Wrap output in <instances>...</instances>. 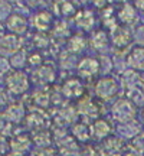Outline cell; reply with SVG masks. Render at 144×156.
<instances>
[{"mask_svg": "<svg viewBox=\"0 0 144 156\" xmlns=\"http://www.w3.org/2000/svg\"><path fill=\"white\" fill-rule=\"evenodd\" d=\"M5 84L7 93L13 95H23L30 87V80L26 73L20 69H12L5 77Z\"/></svg>", "mask_w": 144, "mask_h": 156, "instance_id": "6da1fadb", "label": "cell"}, {"mask_svg": "<svg viewBox=\"0 0 144 156\" xmlns=\"http://www.w3.org/2000/svg\"><path fill=\"white\" fill-rule=\"evenodd\" d=\"M111 114L114 117V120L120 124L130 123L135 120L137 107L130 98H118L111 107Z\"/></svg>", "mask_w": 144, "mask_h": 156, "instance_id": "7a4b0ae2", "label": "cell"}, {"mask_svg": "<svg viewBox=\"0 0 144 156\" xmlns=\"http://www.w3.org/2000/svg\"><path fill=\"white\" fill-rule=\"evenodd\" d=\"M94 91L101 100H111L118 93V83L112 77H102L97 81Z\"/></svg>", "mask_w": 144, "mask_h": 156, "instance_id": "3957f363", "label": "cell"}, {"mask_svg": "<svg viewBox=\"0 0 144 156\" xmlns=\"http://www.w3.org/2000/svg\"><path fill=\"white\" fill-rule=\"evenodd\" d=\"M23 45V39L19 36V35L15 34H5L2 38H0V52L5 55H15L16 52H19Z\"/></svg>", "mask_w": 144, "mask_h": 156, "instance_id": "277c9868", "label": "cell"}, {"mask_svg": "<svg viewBox=\"0 0 144 156\" xmlns=\"http://www.w3.org/2000/svg\"><path fill=\"white\" fill-rule=\"evenodd\" d=\"M77 69H78V74L84 78L95 77L101 71L100 59L94 58V56H85L82 59H79V62H78V65H77Z\"/></svg>", "mask_w": 144, "mask_h": 156, "instance_id": "5b68a950", "label": "cell"}, {"mask_svg": "<svg viewBox=\"0 0 144 156\" xmlns=\"http://www.w3.org/2000/svg\"><path fill=\"white\" fill-rule=\"evenodd\" d=\"M32 78H33V83L38 84V85H48V84H52L56 80V71L53 67L42 64L38 68H35Z\"/></svg>", "mask_w": 144, "mask_h": 156, "instance_id": "8992f818", "label": "cell"}, {"mask_svg": "<svg viewBox=\"0 0 144 156\" xmlns=\"http://www.w3.org/2000/svg\"><path fill=\"white\" fill-rule=\"evenodd\" d=\"M77 112L79 113L81 116L87 117V119H94V120H97V119H98V114H100V107H98V104H97L91 97L84 95L82 98L78 101Z\"/></svg>", "mask_w": 144, "mask_h": 156, "instance_id": "52a82bcc", "label": "cell"}, {"mask_svg": "<svg viewBox=\"0 0 144 156\" xmlns=\"http://www.w3.org/2000/svg\"><path fill=\"white\" fill-rule=\"evenodd\" d=\"M62 94L65 95L69 100L74 98H82L84 97V85L81 83V80L78 78H69L67 80L63 85H62Z\"/></svg>", "mask_w": 144, "mask_h": 156, "instance_id": "ba28073f", "label": "cell"}, {"mask_svg": "<svg viewBox=\"0 0 144 156\" xmlns=\"http://www.w3.org/2000/svg\"><path fill=\"white\" fill-rule=\"evenodd\" d=\"M111 132H112V127H111L110 122L105 119H97L91 124V137H94L95 140L108 139Z\"/></svg>", "mask_w": 144, "mask_h": 156, "instance_id": "9c48e42d", "label": "cell"}, {"mask_svg": "<svg viewBox=\"0 0 144 156\" xmlns=\"http://www.w3.org/2000/svg\"><path fill=\"white\" fill-rule=\"evenodd\" d=\"M6 28L10 30V34L20 35L28 30V19L23 17V15L19 13H12L10 17L6 20Z\"/></svg>", "mask_w": 144, "mask_h": 156, "instance_id": "30bf717a", "label": "cell"}, {"mask_svg": "<svg viewBox=\"0 0 144 156\" xmlns=\"http://www.w3.org/2000/svg\"><path fill=\"white\" fill-rule=\"evenodd\" d=\"M3 116L9 123H20L26 117L25 116V107L20 103H12L6 107Z\"/></svg>", "mask_w": 144, "mask_h": 156, "instance_id": "8fae6325", "label": "cell"}, {"mask_svg": "<svg viewBox=\"0 0 144 156\" xmlns=\"http://www.w3.org/2000/svg\"><path fill=\"white\" fill-rule=\"evenodd\" d=\"M30 137H29L28 134H16L13 139L10 140V146L12 149V153H15V155H23V153H26L29 151V147H30Z\"/></svg>", "mask_w": 144, "mask_h": 156, "instance_id": "7c38bea8", "label": "cell"}, {"mask_svg": "<svg viewBox=\"0 0 144 156\" xmlns=\"http://www.w3.org/2000/svg\"><path fill=\"white\" fill-rule=\"evenodd\" d=\"M127 64L133 69H139L144 71V48L143 46H137L130 51L127 55Z\"/></svg>", "mask_w": 144, "mask_h": 156, "instance_id": "4fadbf2b", "label": "cell"}, {"mask_svg": "<svg viewBox=\"0 0 144 156\" xmlns=\"http://www.w3.org/2000/svg\"><path fill=\"white\" fill-rule=\"evenodd\" d=\"M74 20L77 23L79 28L85 29V30H89V29H92L95 23V17H94V13L88 9H82V10H79L75 13V16H74Z\"/></svg>", "mask_w": 144, "mask_h": 156, "instance_id": "5bb4252c", "label": "cell"}, {"mask_svg": "<svg viewBox=\"0 0 144 156\" xmlns=\"http://www.w3.org/2000/svg\"><path fill=\"white\" fill-rule=\"evenodd\" d=\"M32 22H33V26L39 32H45L52 26V15L46 10H40L33 16Z\"/></svg>", "mask_w": 144, "mask_h": 156, "instance_id": "9a60e30c", "label": "cell"}, {"mask_svg": "<svg viewBox=\"0 0 144 156\" xmlns=\"http://www.w3.org/2000/svg\"><path fill=\"white\" fill-rule=\"evenodd\" d=\"M112 42L118 48H124L131 42V32L127 29V26H118V28L114 29Z\"/></svg>", "mask_w": 144, "mask_h": 156, "instance_id": "2e32d148", "label": "cell"}, {"mask_svg": "<svg viewBox=\"0 0 144 156\" xmlns=\"http://www.w3.org/2000/svg\"><path fill=\"white\" fill-rule=\"evenodd\" d=\"M122 142L121 139L118 137H108V139L104 140L102 143V155L107 153V155H115V153H120L122 151Z\"/></svg>", "mask_w": 144, "mask_h": 156, "instance_id": "e0dca14e", "label": "cell"}, {"mask_svg": "<svg viewBox=\"0 0 144 156\" xmlns=\"http://www.w3.org/2000/svg\"><path fill=\"white\" fill-rule=\"evenodd\" d=\"M91 45L94 46V49L101 51V49H105L108 46V36L104 30H95L94 34L91 35Z\"/></svg>", "mask_w": 144, "mask_h": 156, "instance_id": "ac0fdd59", "label": "cell"}, {"mask_svg": "<svg viewBox=\"0 0 144 156\" xmlns=\"http://www.w3.org/2000/svg\"><path fill=\"white\" fill-rule=\"evenodd\" d=\"M85 46H87V39L84 38L82 34H77L71 36V39L68 41V49L74 52V54H78V52H81V51L85 49Z\"/></svg>", "mask_w": 144, "mask_h": 156, "instance_id": "d6986e66", "label": "cell"}, {"mask_svg": "<svg viewBox=\"0 0 144 156\" xmlns=\"http://www.w3.org/2000/svg\"><path fill=\"white\" fill-rule=\"evenodd\" d=\"M137 12H135V9H134L133 5H127V3H124V5L121 6V9H120V12H118V17H120V20L124 23H131L135 20V17H137V15H135Z\"/></svg>", "mask_w": 144, "mask_h": 156, "instance_id": "ffe728a7", "label": "cell"}, {"mask_svg": "<svg viewBox=\"0 0 144 156\" xmlns=\"http://www.w3.org/2000/svg\"><path fill=\"white\" fill-rule=\"evenodd\" d=\"M72 134L79 142H87L88 139H91V127H88L84 123H77L72 129Z\"/></svg>", "mask_w": 144, "mask_h": 156, "instance_id": "44dd1931", "label": "cell"}, {"mask_svg": "<svg viewBox=\"0 0 144 156\" xmlns=\"http://www.w3.org/2000/svg\"><path fill=\"white\" fill-rule=\"evenodd\" d=\"M33 143L39 146V147H46V146L50 143V133L46 132V129H39V130H35L33 133Z\"/></svg>", "mask_w": 144, "mask_h": 156, "instance_id": "7402d4cb", "label": "cell"}, {"mask_svg": "<svg viewBox=\"0 0 144 156\" xmlns=\"http://www.w3.org/2000/svg\"><path fill=\"white\" fill-rule=\"evenodd\" d=\"M53 6H55L58 15H62V16H71L75 13V7L69 2H58Z\"/></svg>", "mask_w": 144, "mask_h": 156, "instance_id": "603a6c76", "label": "cell"}, {"mask_svg": "<svg viewBox=\"0 0 144 156\" xmlns=\"http://www.w3.org/2000/svg\"><path fill=\"white\" fill-rule=\"evenodd\" d=\"M26 59H28L26 52H25L23 49H20L19 52H16V54L10 58V65H13V67H16V68H20V67L25 65Z\"/></svg>", "mask_w": 144, "mask_h": 156, "instance_id": "cb8c5ba5", "label": "cell"}, {"mask_svg": "<svg viewBox=\"0 0 144 156\" xmlns=\"http://www.w3.org/2000/svg\"><path fill=\"white\" fill-rule=\"evenodd\" d=\"M124 156H144V151H143V147H140L135 142H131V143L125 147Z\"/></svg>", "mask_w": 144, "mask_h": 156, "instance_id": "d4e9b609", "label": "cell"}, {"mask_svg": "<svg viewBox=\"0 0 144 156\" xmlns=\"http://www.w3.org/2000/svg\"><path fill=\"white\" fill-rule=\"evenodd\" d=\"M13 13V6L7 2H0V20H7Z\"/></svg>", "mask_w": 144, "mask_h": 156, "instance_id": "484cf974", "label": "cell"}, {"mask_svg": "<svg viewBox=\"0 0 144 156\" xmlns=\"http://www.w3.org/2000/svg\"><path fill=\"white\" fill-rule=\"evenodd\" d=\"M53 35H58L59 38H65V36H69V28L67 26V23L59 22L53 26Z\"/></svg>", "mask_w": 144, "mask_h": 156, "instance_id": "4316f807", "label": "cell"}, {"mask_svg": "<svg viewBox=\"0 0 144 156\" xmlns=\"http://www.w3.org/2000/svg\"><path fill=\"white\" fill-rule=\"evenodd\" d=\"M10 71H12L10 61H9L6 56L0 55V77H6Z\"/></svg>", "mask_w": 144, "mask_h": 156, "instance_id": "83f0119b", "label": "cell"}, {"mask_svg": "<svg viewBox=\"0 0 144 156\" xmlns=\"http://www.w3.org/2000/svg\"><path fill=\"white\" fill-rule=\"evenodd\" d=\"M32 156H55V151L50 147H38L36 151H33Z\"/></svg>", "mask_w": 144, "mask_h": 156, "instance_id": "f1b7e54d", "label": "cell"}, {"mask_svg": "<svg viewBox=\"0 0 144 156\" xmlns=\"http://www.w3.org/2000/svg\"><path fill=\"white\" fill-rule=\"evenodd\" d=\"M9 106V97H7V93H6L5 88H2L0 87V110L2 108H5Z\"/></svg>", "mask_w": 144, "mask_h": 156, "instance_id": "f546056e", "label": "cell"}, {"mask_svg": "<svg viewBox=\"0 0 144 156\" xmlns=\"http://www.w3.org/2000/svg\"><path fill=\"white\" fill-rule=\"evenodd\" d=\"M28 62L30 64V65H35V67L38 68L39 64L42 62V59H40V55H39L38 52H36V54H32V55H28Z\"/></svg>", "mask_w": 144, "mask_h": 156, "instance_id": "4dcf8cb0", "label": "cell"}, {"mask_svg": "<svg viewBox=\"0 0 144 156\" xmlns=\"http://www.w3.org/2000/svg\"><path fill=\"white\" fill-rule=\"evenodd\" d=\"M84 156H102V152L97 151V149H94V147H87Z\"/></svg>", "mask_w": 144, "mask_h": 156, "instance_id": "1f68e13d", "label": "cell"}, {"mask_svg": "<svg viewBox=\"0 0 144 156\" xmlns=\"http://www.w3.org/2000/svg\"><path fill=\"white\" fill-rule=\"evenodd\" d=\"M135 7L139 9L141 13H144V0H140V2H137L135 3Z\"/></svg>", "mask_w": 144, "mask_h": 156, "instance_id": "d6a6232c", "label": "cell"}, {"mask_svg": "<svg viewBox=\"0 0 144 156\" xmlns=\"http://www.w3.org/2000/svg\"><path fill=\"white\" fill-rule=\"evenodd\" d=\"M140 84H141V88H143V91H144V73L140 75Z\"/></svg>", "mask_w": 144, "mask_h": 156, "instance_id": "836d02e7", "label": "cell"}, {"mask_svg": "<svg viewBox=\"0 0 144 156\" xmlns=\"http://www.w3.org/2000/svg\"><path fill=\"white\" fill-rule=\"evenodd\" d=\"M3 35H5V26H3V25L0 23V38H2Z\"/></svg>", "mask_w": 144, "mask_h": 156, "instance_id": "e575fe53", "label": "cell"}, {"mask_svg": "<svg viewBox=\"0 0 144 156\" xmlns=\"http://www.w3.org/2000/svg\"><path fill=\"white\" fill-rule=\"evenodd\" d=\"M141 117H143V120H144V107H143V110H141Z\"/></svg>", "mask_w": 144, "mask_h": 156, "instance_id": "d590c367", "label": "cell"}, {"mask_svg": "<svg viewBox=\"0 0 144 156\" xmlns=\"http://www.w3.org/2000/svg\"><path fill=\"white\" fill-rule=\"evenodd\" d=\"M0 156H2V155H0Z\"/></svg>", "mask_w": 144, "mask_h": 156, "instance_id": "8d00e7d4", "label": "cell"}]
</instances>
